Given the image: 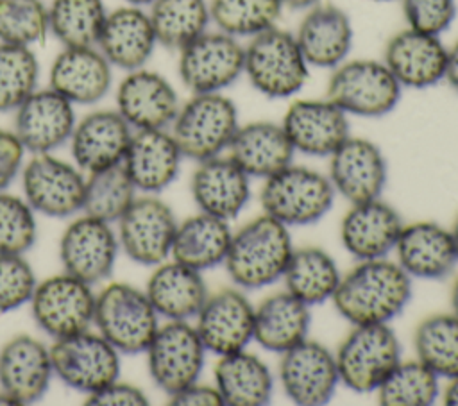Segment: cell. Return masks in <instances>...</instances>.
<instances>
[{
	"label": "cell",
	"mask_w": 458,
	"mask_h": 406,
	"mask_svg": "<svg viewBox=\"0 0 458 406\" xmlns=\"http://www.w3.org/2000/svg\"><path fill=\"white\" fill-rule=\"evenodd\" d=\"M411 297V277L399 263L381 259L360 261L342 275L331 300L352 326L388 324Z\"/></svg>",
	"instance_id": "obj_1"
},
{
	"label": "cell",
	"mask_w": 458,
	"mask_h": 406,
	"mask_svg": "<svg viewBox=\"0 0 458 406\" xmlns=\"http://www.w3.org/2000/svg\"><path fill=\"white\" fill-rule=\"evenodd\" d=\"M292 252L288 225L263 213L231 236L224 265L236 286L258 290L283 277Z\"/></svg>",
	"instance_id": "obj_2"
},
{
	"label": "cell",
	"mask_w": 458,
	"mask_h": 406,
	"mask_svg": "<svg viewBox=\"0 0 458 406\" xmlns=\"http://www.w3.org/2000/svg\"><path fill=\"white\" fill-rule=\"evenodd\" d=\"M243 75L258 93L268 98H288L302 89L310 66L295 36L276 25L245 45Z\"/></svg>",
	"instance_id": "obj_3"
},
{
	"label": "cell",
	"mask_w": 458,
	"mask_h": 406,
	"mask_svg": "<svg viewBox=\"0 0 458 406\" xmlns=\"http://www.w3.org/2000/svg\"><path fill=\"white\" fill-rule=\"evenodd\" d=\"M238 127V107L229 97L193 93L181 104L170 132L182 157L204 161L227 150Z\"/></svg>",
	"instance_id": "obj_4"
},
{
	"label": "cell",
	"mask_w": 458,
	"mask_h": 406,
	"mask_svg": "<svg viewBox=\"0 0 458 406\" xmlns=\"http://www.w3.org/2000/svg\"><path fill=\"white\" fill-rule=\"evenodd\" d=\"M157 317L145 290L129 283H109L95 295L93 324L118 352H145L159 327Z\"/></svg>",
	"instance_id": "obj_5"
},
{
	"label": "cell",
	"mask_w": 458,
	"mask_h": 406,
	"mask_svg": "<svg viewBox=\"0 0 458 406\" xmlns=\"http://www.w3.org/2000/svg\"><path fill=\"white\" fill-rule=\"evenodd\" d=\"M335 195L329 177L290 163L265 179L259 199L267 215L288 227H299L318 222L331 209Z\"/></svg>",
	"instance_id": "obj_6"
},
{
	"label": "cell",
	"mask_w": 458,
	"mask_h": 406,
	"mask_svg": "<svg viewBox=\"0 0 458 406\" xmlns=\"http://www.w3.org/2000/svg\"><path fill=\"white\" fill-rule=\"evenodd\" d=\"M401 91V84L383 61L345 59L333 68L326 97L345 114L379 118L395 109Z\"/></svg>",
	"instance_id": "obj_7"
},
{
	"label": "cell",
	"mask_w": 458,
	"mask_h": 406,
	"mask_svg": "<svg viewBox=\"0 0 458 406\" xmlns=\"http://www.w3.org/2000/svg\"><path fill=\"white\" fill-rule=\"evenodd\" d=\"M335 359L340 383L358 393L376 392L401 361V343L388 324L354 326Z\"/></svg>",
	"instance_id": "obj_8"
},
{
	"label": "cell",
	"mask_w": 458,
	"mask_h": 406,
	"mask_svg": "<svg viewBox=\"0 0 458 406\" xmlns=\"http://www.w3.org/2000/svg\"><path fill=\"white\" fill-rule=\"evenodd\" d=\"M245 47L222 30H206L179 50L177 72L193 93H222L243 75Z\"/></svg>",
	"instance_id": "obj_9"
},
{
	"label": "cell",
	"mask_w": 458,
	"mask_h": 406,
	"mask_svg": "<svg viewBox=\"0 0 458 406\" xmlns=\"http://www.w3.org/2000/svg\"><path fill=\"white\" fill-rule=\"evenodd\" d=\"M54 374L70 388L89 395L120 376V352L97 331L55 338L50 345Z\"/></svg>",
	"instance_id": "obj_10"
},
{
	"label": "cell",
	"mask_w": 458,
	"mask_h": 406,
	"mask_svg": "<svg viewBox=\"0 0 458 406\" xmlns=\"http://www.w3.org/2000/svg\"><path fill=\"white\" fill-rule=\"evenodd\" d=\"M29 304L34 322L54 340L86 331L93 324L91 284L64 270L38 281Z\"/></svg>",
	"instance_id": "obj_11"
},
{
	"label": "cell",
	"mask_w": 458,
	"mask_h": 406,
	"mask_svg": "<svg viewBox=\"0 0 458 406\" xmlns=\"http://www.w3.org/2000/svg\"><path fill=\"white\" fill-rule=\"evenodd\" d=\"M206 347L188 320H168L159 326L145 349L152 381L168 395L199 381Z\"/></svg>",
	"instance_id": "obj_12"
},
{
	"label": "cell",
	"mask_w": 458,
	"mask_h": 406,
	"mask_svg": "<svg viewBox=\"0 0 458 406\" xmlns=\"http://www.w3.org/2000/svg\"><path fill=\"white\" fill-rule=\"evenodd\" d=\"M21 188L34 211L64 218L82 209L86 179L75 165L45 152L32 154L21 166Z\"/></svg>",
	"instance_id": "obj_13"
},
{
	"label": "cell",
	"mask_w": 458,
	"mask_h": 406,
	"mask_svg": "<svg viewBox=\"0 0 458 406\" xmlns=\"http://www.w3.org/2000/svg\"><path fill=\"white\" fill-rule=\"evenodd\" d=\"M120 249L132 261L156 266L168 259L177 220L166 202L157 197H136L118 218Z\"/></svg>",
	"instance_id": "obj_14"
},
{
	"label": "cell",
	"mask_w": 458,
	"mask_h": 406,
	"mask_svg": "<svg viewBox=\"0 0 458 406\" xmlns=\"http://www.w3.org/2000/svg\"><path fill=\"white\" fill-rule=\"evenodd\" d=\"M118 249V236L107 222L82 215L63 231L59 259L64 272L95 284L111 275Z\"/></svg>",
	"instance_id": "obj_15"
},
{
	"label": "cell",
	"mask_w": 458,
	"mask_h": 406,
	"mask_svg": "<svg viewBox=\"0 0 458 406\" xmlns=\"http://www.w3.org/2000/svg\"><path fill=\"white\" fill-rule=\"evenodd\" d=\"M279 381L292 402L326 404L340 383L335 354L326 345L306 338L281 354Z\"/></svg>",
	"instance_id": "obj_16"
},
{
	"label": "cell",
	"mask_w": 458,
	"mask_h": 406,
	"mask_svg": "<svg viewBox=\"0 0 458 406\" xmlns=\"http://www.w3.org/2000/svg\"><path fill=\"white\" fill-rule=\"evenodd\" d=\"M14 134L32 154L52 152L70 141L75 106L50 86L36 88L14 111Z\"/></svg>",
	"instance_id": "obj_17"
},
{
	"label": "cell",
	"mask_w": 458,
	"mask_h": 406,
	"mask_svg": "<svg viewBox=\"0 0 458 406\" xmlns=\"http://www.w3.org/2000/svg\"><path fill=\"white\" fill-rule=\"evenodd\" d=\"M114 100L116 111L132 131L168 129L181 107L172 82L145 66L125 72L116 86Z\"/></svg>",
	"instance_id": "obj_18"
},
{
	"label": "cell",
	"mask_w": 458,
	"mask_h": 406,
	"mask_svg": "<svg viewBox=\"0 0 458 406\" xmlns=\"http://www.w3.org/2000/svg\"><path fill=\"white\" fill-rule=\"evenodd\" d=\"M347 116L327 97L299 98L288 106L281 125L295 152L329 157L351 136Z\"/></svg>",
	"instance_id": "obj_19"
},
{
	"label": "cell",
	"mask_w": 458,
	"mask_h": 406,
	"mask_svg": "<svg viewBox=\"0 0 458 406\" xmlns=\"http://www.w3.org/2000/svg\"><path fill=\"white\" fill-rule=\"evenodd\" d=\"M195 318L202 345L216 356L243 351L254 336V306L234 288L208 295Z\"/></svg>",
	"instance_id": "obj_20"
},
{
	"label": "cell",
	"mask_w": 458,
	"mask_h": 406,
	"mask_svg": "<svg viewBox=\"0 0 458 406\" xmlns=\"http://www.w3.org/2000/svg\"><path fill=\"white\" fill-rule=\"evenodd\" d=\"M327 177L335 191L351 204L374 200L386 184V161L374 141L349 136L329 156Z\"/></svg>",
	"instance_id": "obj_21"
},
{
	"label": "cell",
	"mask_w": 458,
	"mask_h": 406,
	"mask_svg": "<svg viewBox=\"0 0 458 406\" xmlns=\"http://www.w3.org/2000/svg\"><path fill=\"white\" fill-rule=\"evenodd\" d=\"M447 47L440 36L403 29L385 45L383 63L401 88L426 89L444 80Z\"/></svg>",
	"instance_id": "obj_22"
},
{
	"label": "cell",
	"mask_w": 458,
	"mask_h": 406,
	"mask_svg": "<svg viewBox=\"0 0 458 406\" xmlns=\"http://www.w3.org/2000/svg\"><path fill=\"white\" fill-rule=\"evenodd\" d=\"M48 86L73 106H91L109 93L113 66L97 47H61L48 68Z\"/></svg>",
	"instance_id": "obj_23"
},
{
	"label": "cell",
	"mask_w": 458,
	"mask_h": 406,
	"mask_svg": "<svg viewBox=\"0 0 458 406\" xmlns=\"http://www.w3.org/2000/svg\"><path fill=\"white\" fill-rule=\"evenodd\" d=\"M132 136L116 109H95L75 122L70 148L75 166L91 173L123 161Z\"/></svg>",
	"instance_id": "obj_24"
},
{
	"label": "cell",
	"mask_w": 458,
	"mask_h": 406,
	"mask_svg": "<svg viewBox=\"0 0 458 406\" xmlns=\"http://www.w3.org/2000/svg\"><path fill=\"white\" fill-rule=\"evenodd\" d=\"M156 47L157 39L147 7L122 4L107 9L97 48L113 68L123 72L143 68Z\"/></svg>",
	"instance_id": "obj_25"
},
{
	"label": "cell",
	"mask_w": 458,
	"mask_h": 406,
	"mask_svg": "<svg viewBox=\"0 0 458 406\" xmlns=\"http://www.w3.org/2000/svg\"><path fill=\"white\" fill-rule=\"evenodd\" d=\"M54 374L50 347L30 334H16L0 347V390L18 404L39 401Z\"/></svg>",
	"instance_id": "obj_26"
},
{
	"label": "cell",
	"mask_w": 458,
	"mask_h": 406,
	"mask_svg": "<svg viewBox=\"0 0 458 406\" xmlns=\"http://www.w3.org/2000/svg\"><path fill=\"white\" fill-rule=\"evenodd\" d=\"M293 36L308 66L333 70L349 57L354 30L342 7L320 2L304 11Z\"/></svg>",
	"instance_id": "obj_27"
},
{
	"label": "cell",
	"mask_w": 458,
	"mask_h": 406,
	"mask_svg": "<svg viewBox=\"0 0 458 406\" xmlns=\"http://www.w3.org/2000/svg\"><path fill=\"white\" fill-rule=\"evenodd\" d=\"M399 213L386 202L374 199L352 204L340 224L345 250L358 261L386 258L403 229Z\"/></svg>",
	"instance_id": "obj_28"
},
{
	"label": "cell",
	"mask_w": 458,
	"mask_h": 406,
	"mask_svg": "<svg viewBox=\"0 0 458 406\" xmlns=\"http://www.w3.org/2000/svg\"><path fill=\"white\" fill-rule=\"evenodd\" d=\"M399 266L419 279H442L458 261L451 229L435 222H413L403 225L395 243Z\"/></svg>",
	"instance_id": "obj_29"
},
{
	"label": "cell",
	"mask_w": 458,
	"mask_h": 406,
	"mask_svg": "<svg viewBox=\"0 0 458 406\" xmlns=\"http://www.w3.org/2000/svg\"><path fill=\"white\" fill-rule=\"evenodd\" d=\"M182 154L168 129L132 131L123 166L136 190L157 193L179 173Z\"/></svg>",
	"instance_id": "obj_30"
},
{
	"label": "cell",
	"mask_w": 458,
	"mask_h": 406,
	"mask_svg": "<svg viewBox=\"0 0 458 406\" xmlns=\"http://www.w3.org/2000/svg\"><path fill=\"white\" fill-rule=\"evenodd\" d=\"M249 175L227 156L199 161L191 175V197L202 213L231 220L250 197Z\"/></svg>",
	"instance_id": "obj_31"
},
{
	"label": "cell",
	"mask_w": 458,
	"mask_h": 406,
	"mask_svg": "<svg viewBox=\"0 0 458 406\" xmlns=\"http://www.w3.org/2000/svg\"><path fill=\"white\" fill-rule=\"evenodd\" d=\"M227 152L249 177L267 179L288 166L295 150L281 123L258 120L238 127Z\"/></svg>",
	"instance_id": "obj_32"
},
{
	"label": "cell",
	"mask_w": 458,
	"mask_h": 406,
	"mask_svg": "<svg viewBox=\"0 0 458 406\" xmlns=\"http://www.w3.org/2000/svg\"><path fill=\"white\" fill-rule=\"evenodd\" d=\"M145 293L156 313L166 320L197 317L209 295L202 274L175 259L156 265L147 281Z\"/></svg>",
	"instance_id": "obj_33"
},
{
	"label": "cell",
	"mask_w": 458,
	"mask_h": 406,
	"mask_svg": "<svg viewBox=\"0 0 458 406\" xmlns=\"http://www.w3.org/2000/svg\"><path fill=\"white\" fill-rule=\"evenodd\" d=\"M310 306L288 293H274L254 308V336L263 349L283 354L308 338Z\"/></svg>",
	"instance_id": "obj_34"
},
{
	"label": "cell",
	"mask_w": 458,
	"mask_h": 406,
	"mask_svg": "<svg viewBox=\"0 0 458 406\" xmlns=\"http://www.w3.org/2000/svg\"><path fill=\"white\" fill-rule=\"evenodd\" d=\"M231 236L227 220L200 211L177 224L170 256L190 268L204 272L224 263Z\"/></svg>",
	"instance_id": "obj_35"
},
{
	"label": "cell",
	"mask_w": 458,
	"mask_h": 406,
	"mask_svg": "<svg viewBox=\"0 0 458 406\" xmlns=\"http://www.w3.org/2000/svg\"><path fill=\"white\" fill-rule=\"evenodd\" d=\"M215 386L224 404L263 406L272 397L274 379L268 365L259 356L243 349L218 356L215 365Z\"/></svg>",
	"instance_id": "obj_36"
},
{
	"label": "cell",
	"mask_w": 458,
	"mask_h": 406,
	"mask_svg": "<svg viewBox=\"0 0 458 406\" xmlns=\"http://www.w3.org/2000/svg\"><path fill=\"white\" fill-rule=\"evenodd\" d=\"M286 292L308 306L320 304L333 297L342 274L336 261L324 249H293L283 272Z\"/></svg>",
	"instance_id": "obj_37"
},
{
	"label": "cell",
	"mask_w": 458,
	"mask_h": 406,
	"mask_svg": "<svg viewBox=\"0 0 458 406\" xmlns=\"http://www.w3.org/2000/svg\"><path fill=\"white\" fill-rule=\"evenodd\" d=\"M147 13L157 45L177 52L211 25L208 0H152Z\"/></svg>",
	"instance_id": "obj_38"
},
{
	"label": "cell",
	"mask_w": 458,
	"mask_h": 406,
	"mask_svg": "<svg viewBox=\"0 0 458 406\" xmlns=\"http://www.w3.org/2000/svg\"><path fill=\"white\" fill-rule=\"evenodd\" d=\"M48 34L61 47H97L107 7L104 0H50Z\"/></svg>",
	"instance_id": "obj_39"
},
{
	"label": "cell",
	"mask_w": 458,
	"mask_h": 406,
	"mask_svg": "<svg viewBox=\"0 0 458 406\" xmlns=\"http://www.w3.org/2000/svg\"><path fill=\"white\" fill-rule=\"evenodd\" d=\"M413 345L417 359L438 377L458 376V317L454 313L426 317L415 329Z\"/></svg>",
	"instance_id": "obj_40"
},
{
	"label": "cell",
	"mask_w": 458,
	"mask_h": 406,
	"mask_svg": "<svg viewBox=\"0 0 458 406\" xmlns=\"http://www.w3.org/2000/svg\"><path fill=\"white\" fill-rule=\"evenodd\" d=\"M134 199L136 186L131 181L123 163H118L88 173L81 211L111 224L118 222Z\"/></svg>",
	"instance_id": "obj_41"
},
{
	"label": "cell",
	"mask_w": 458,
	"mask_h": 406,
	"mask_svg": "<svg viewBox=\"0 0 458 406\" xmlns=\"http://www.w3.org/2000/svg\"><path fill=\"white\" fill-rule=\"evenodd\" d=\"M376 393L383 406H429L440 397L438 376L420 359H401Z\"/></svg>",
	"instance_id": "obj_42"
},
{
	"label": "cell",
	"mask_w": 458,
	"mask_h": 406,
	"mask_svg": "<svg viewBox=\"0 0 458 406\" xmlns=\"http://www.w3.org/2000/svg\"><path fill=\"white\" fill-rule=\"evenodd\" d=\"M211 23L234 38H254L276 27L283 13L281 0H208Z\"/></svg>",
	"instance_id": "obj_43"
},
{
	"label": "cell",
	"mask_w": 458,
	"mask_h": 406,
	"mask_svg": "<svg viewBox=\"0 0 458 406\" xmlns=\"http://www.w3.org/2000/svg\"><path fill=\"white\" fill-rule=\"evenodd\" d=\"M38 80L34 48L0 43V113L14 111L38 88Z\"/></svg>",
	"instance_id": "obj_44"
},
{
	"label": "cell",
	"mask_w": 458,
	"mask_h": 406,
	"mask_svg": "<svg viewBox=\"0 0 458 406\" xmlns=\"http://www.w3.org/2000/svg\"><path fill=\"white\" fill-rule=\"evenodd\" d=\"M48 36V9L43 0H0V43L30 47Z\"/></svg>",
	"instance_id": "obj_45"
},
{
	"label": "cell",
	"mask_w": 458,
	"mask_h": 406,
	"mask_svg": "<svg viewBox=\"0 0 458 406\" xmlns=\"http://www.w3.org/2000/svg\"><path fill=\"white\" fill-rule=\"evenodd\" d=\"M25 197L0 191V252L25 254L36 241V216Z\"/></svg>",
	"instance_id": "obj_46"
},
{
	"label": "cell",
	"mask_w": 458,
	"mask_h": 406,
	"mask_svg": "<svg viewBox=\"0 0 458 406\" xmlns=\"http://www.w3.org/2000/svg\"><path fill=\"white\" fill-rule=\"evenodd\" d=\"M36 284V274L23 254L0 252V313H9L27 304Z\"/></svg>",
	"instance_id": "obj_47"
},
{
	"label": "cell",
	"mask_w": 458,
	"mask_h": 406,
	"mask_svg": "<svg viewBox=\"0 0 458 406\" xmlns=\"http://www.w3.org/2000/svg\"><path fill=\"white\" fill-rule=\"evenodd\" d=\"M406 27L419 32L440 36L458 13L456 0H399Z\"/></svg>",
	"instance_id": "obj_48"
},
{
	"label": "cell",
	"mask_w": 458,
	"mask_h": 406,
	"mask_svg": "<svg viewBox=\"0 0 458 406\" xmlns=\"http://www.w3.org/2000/svg\"><path fill=\"white\" fill-rule=\"evenodd\" d=\"M84 404L88 406H145L148 404V399L140 386L114 379L109 385L102 386L100 390L86 395Z\"/></svg>",
	"instance_id": "obj_49"
},
{
	"label": "cell",
	"mask_w": 458,
	"mask_h": 406,
	"mask_svg": "<svg viewBox=\"0 0 458 406\" xmlns=\"http://www.w3.org/2000/svg\"><path fill=\"white\" fill-rule=\"evenodd\" d=\"M25 148L14 131L0 129V191L14 181L23 166Z\"/></svg>",
	"instance_id": "obj_50"
},
{
	"label": "cell",
	"mask_w": 458,
	"mask_h": 406,
	"mask_svg": "<svg viewBox=\"0 0 458 406\" xmlns=\"http://www.w3.org/2000/svg\"><path fill=\"white\" fill-rule=\"evenodd\" d=\"M168 397V404L172 406H224L218 388L211 385H200L199 381Z\"/></svg>",
	"instance_id": "obj_51"
},
{
	"label": "cell",
	"mask_w": 458,
	"mask_h": 406,
	"mask_svg": "<svg viewBox=\"0 0 458 406\" xmlns=\"http://www.w3.org/2000/svg\"><path fill=\"white\" fill-rule=\"evenodd\" d=\"M444 80L454 93H458V39L447 48Z\"/></svg>",
	"instance_id": "obj_52"
},
{
	"label": "cell",
	"mask_w": 458,
	"mask_h": 406,
	"mask_svg": "<svg viewBox=\"0 0 458 406\" xmlns=\"http://www.w3.org/2000/svg\"><path fill=\"white\" fill-rule=\"evenodd\" d=\"M442 401L447 406H458V376L449 377V383L442 392Z\"/></svg>",
	"instance_id": "obj_53"
},
{
	"label": "cell",
	"mask_w": 458,
	"mask_h": 406,
	"mask_svg": "<svg viewBox=\"0 0 458 406\" xmlns=\"http://www.w3.org/2000/svg\"><path fill=\"white\" fill-rule=\"evenodd\" d=\"M322 0H281L283 7H288V9H295V11H308L310 7L320 4Z\"/></svg>",
	"instance_id": "obj_54"
},
{
	"label": "cell",
	"mask_w": 458,
	"mask_h": 406,
	"mask_svg": "<svg viewBox=\"0 0 458 406\" xmlns=\"http://www.w3.org/2000/svg\"><path fill=\"white\" fill-rule=\"evenodd\" d=\"M451 313H454L458 317V279L454 281L453 288H451Z\"/></svg>",
	"instance_id": "obj_55"
},
{
	"label": "cell",
	"mask_w": 458,
	"mask_h": 406,
	"mask_svg": "<svg viewBox=\"0 0 458 406\" xmlns=\"http://www.w3.org/2000/svg\"><path fill=\"white\" fill-rule=\"evenodd\" d=\"M0 404H7V406H13V404H18L9 393H5L4 390H0Z\"/></svg>",
	"instance_id": "obj_56"
},
{
	"label": "cell",
	"mask_w": 458,
	"mask_h": 406,
	"mask_svg": "<svg viewBox=\"0 0 458 406\" xmlns=\"http://www.w3.org/2000/svg\"><path fill=\"white\" fill-rule=\"evenodd\" d=\"M122 4H129V5H138V7H148L152 0H120Z\"/></svg>",
	"instance_id": "obj_57"
},
{
	"label": "cell",
	"mask_w": 458,
	"mask_h": 406,
	"mask_svg": "<svg viewBox=\"0 0 458 406\" xmlns=\"http://www.w3.org/2000/svg\"><path fill=\"white\" fill-rule=\"evenodd\" d=\"M451 233H453V238H454V245H456V252H458V216L451 227Z\"/></svg>",
	"instance_id": "obj_58"
},
{
	"label": "cell",
	"mask_w": 458,
	"mask_h": 406,
	"mask_svg": "<svg viewBox=\"0 0 458 406\" xmlns=\"http://www.w3.org/2000/svg\"><path fill=\"white\" fill-rule=\"evenodd\" d=\"M372 2H392V0H372Z\"/></svg>",
	"instance_id": "obj_59"
}]
</instances>
